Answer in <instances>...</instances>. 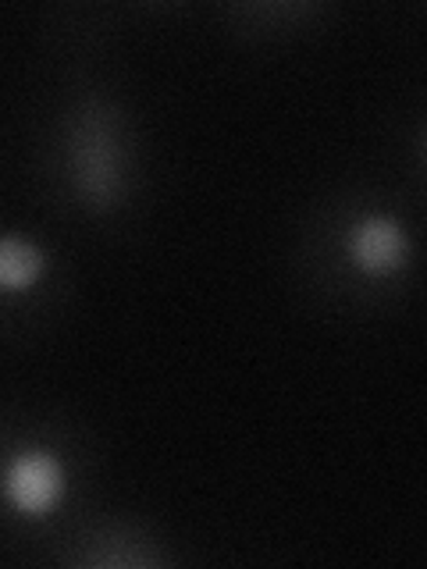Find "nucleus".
<instances>
[{
  "label": "nucleus",
  "mask_w": 427,
  "mask_h": 569,
  "mask_svg": "<svg viewBox=\"0 0 427 569\" xmlns=\"http://www.w3.org/2000/svg\"><path fill=\"white\" fill-rule=\"evenodd\" d=\"M4 502L29 520H40L64 495V462L50 449H26L11 456L4 467V480H0Z\"/></svg>",
  "instance_id": "obj_1"
},
{
  "label": "nucleus",
  "mask_w": 427,
  "mask_h": 569,
  "mask_svg": "<svg viewBox=\"0 0 427 569\" xmlns=\"http://www.w3.org/2000/svg\"><path fill=\"white\" fill-rule=\"evenodd\" d=\"M409 253H414V246H409L406 228L388 213H370V218L356 221L346 236V257L367 278L403 271L409 263Z\"/></svg>",
  "instance_id": "obj_2"
},
{
  "label": "nucleus",
  "mask_w": 427,
  "mask_h": 569,
  "mask_svg": "<svg viewBox=\"0 0 427 569\" xmlns=\"http://www.w3.org/2000/svg\"><path fill=\"white\" fill-rule=\"evenodd\" d=\"M71 174L93 203H115L121 192V157L107 129H89L71 142Z\"/></svg>",
  "instance_id": "obj_3"
},
{
  "label": "nucleus",
  "mask_w": 427,
  "mask_h": 569,
  "mask_svg": "<svg viewBox=\"0 0 427 569\" xmlns=\"http://www.w3.org/2000/svg\"><path fill=\"white\" fill-rule=\"evenodd\" d=\"M47 271L43 249L26 236H0V296H26Z\"/></svg>",
  "instance_id": "obj_4"
}]
</instances>
